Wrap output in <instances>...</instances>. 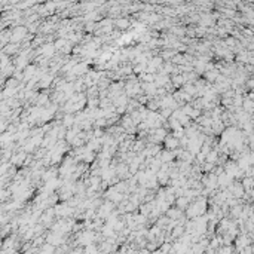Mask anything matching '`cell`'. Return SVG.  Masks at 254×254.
<instances>
[{
	"mask_svg": "<svg viewBox=\"0 0 254 254\" xmlns=\"http://www.w3.org/2000/svg\"><path fill=\"white\" fill-rule=\"evenodd\" d=\"M178 146V141L176 138H168L166 140V147L168 149H174V147H177Z\"/></svg>",
	"mask_w": 254,
	"mask_h": 254,
	"instance_id": "2",
	"label": "cell"
},
{
	"mask_svg": "<svg viewBox=\"0 0 254 254\" xmlns=\"http://www.w3.org/2000/svg\"><path fill=\"white\" fill-rule=\"evenodd\" d=\"M43 251H54V247H51V245H45V247H43Z\"/></svg>",
	"mask_w": 254,
	"mask_h": 254,
	"instance_id": "3",
	"label": "cell"
},
{
	"mask_svg": "<svg viewBox=\"0 0 254 254\" xmlns=\"http://www.w3.org/2000/svg\"><path fill=\"white\" fill-rule=\"evenodd\" d=\"M110 211H111V204H106V205H103V208H101L100 214H101L103 217H106V215H107Z\"/></svg>",
	"mask_w": 254,
	"mask_h": 254,
	"instance_id": "1",
	"label": "cell"
}]
</instances>
